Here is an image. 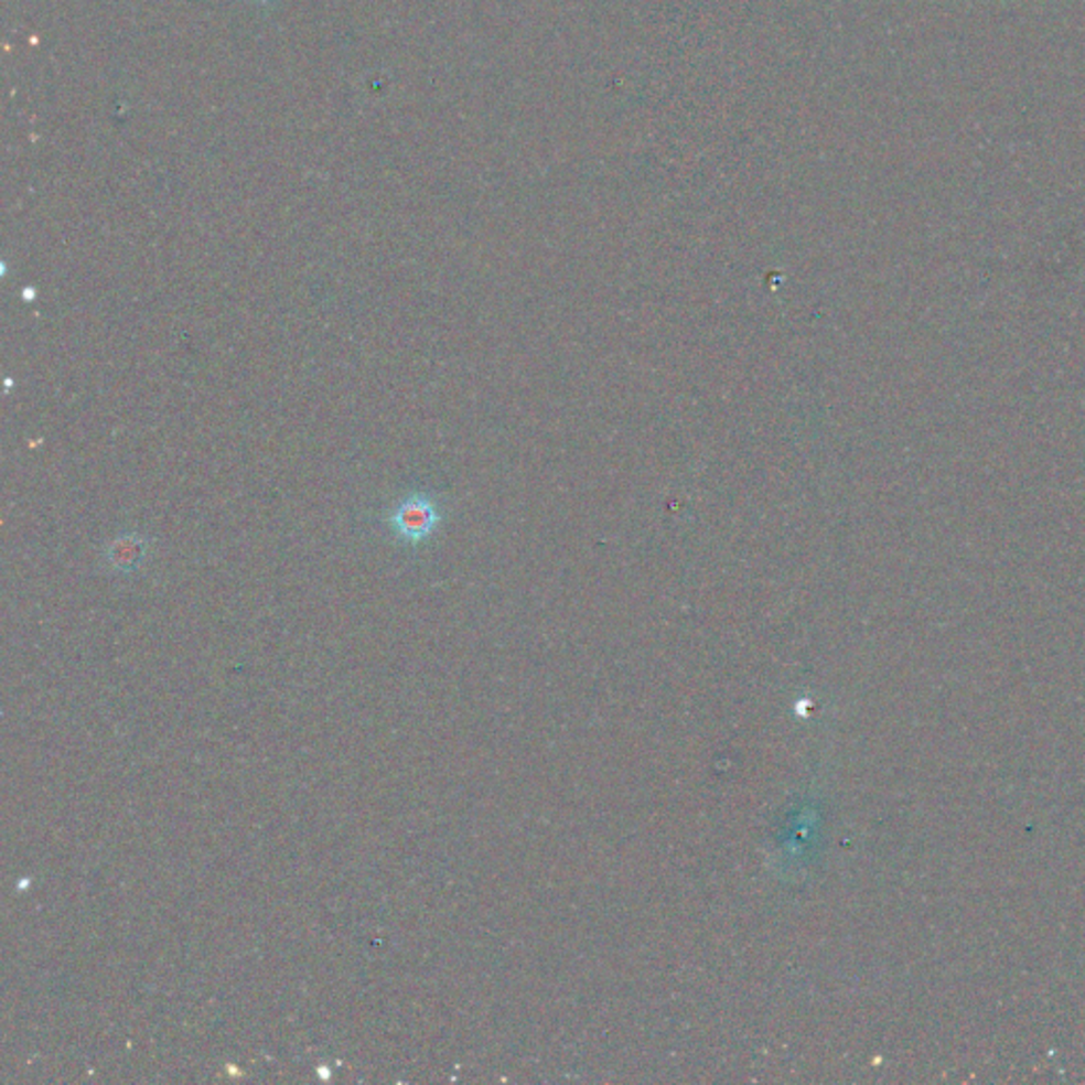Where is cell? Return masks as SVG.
I'll use <instances>...</instances> for the list:
<instances>
[{
  "label": "cell",
  "instance_id": "obj_1",
  "mask_svg": "<svg viewBox=\"0 0 1085 1085\" xmlns=\"http://www.w3.org/2000/svg\"><path fill=\"white\" fill-rule=\"evenodd\" d=\"M443 517V507L433 494L411 492L390 509L386 524L397 541L416 547L433 539Z\"/></svg>",
  "mask_w": 1085,
  "mask_h": 1085
},
{
  "label": "cell",
  "instance_id": "obj_2",
  "mask_svg": "<svg viewBox=\"0 0 1085 1085\" xmlns=\"http://www.w3.org/2000/svg\"><path fill=\"white\" fill-rule=\"evenodd\" d=\"M147 549H149V539H144L142 535L136 533L119 535L107 545L105 562L115 572H135L144 562Z\"/></svg>",
  "mask_w": 1085,
  "mask_h": 1085
}]
</instances>
